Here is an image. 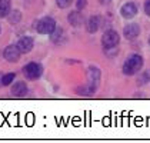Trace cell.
Masks as SVG:
<instances>
[{
    "instance_id": "cell-8",
    "label": "cell",
    "mask_w": 150,
    "mask_h": 143,
    "mask_svg": "<svg viewBox=\"0 0 150 143\" xmlns=\"http://www.w3.org/2000/svg\"><path fill=\"white\" fill-rule=\"evenodd\" d=\"M19 50H20V53H29V52H32V49H33V39L32 37H22L19 42H17V45H16Z\"/></svg>"
},
{
    "instance_id": "cell-21",
    "label": "cell",
    "mask_w": 150,
    "mask_h": 143,
    "mask_svg": "<svg viewBox=\"0 0 150 143\" xmlns=\"http://www.w3.org/2000/svg\"><path fill=\"white\" fill-rule=\"evenodd\" d=\"M99 1H100L102 4H109V3H110L112 0H99Z\"/></svg>"
},
{
    "instance_id": "cell-9",
    "label": "cell",
    "mask_w": 150,
    "mask_h": 143,
    "mask_svg": "<svg viewBox=\"0 0 150 143\" xmlns=\"http://www.w3.org/2000/svg\"><path fill=\"white\" fill-rule=\"evenodd\" d=\"M87 79H89V84H92L94 87H97V84L100 82V70L97 67H89L87 69Z\"/></svg>"
},
{
    "instance_id": "cell-11",
    "label": "cell",
    "mask_w": 150,
    "mask_h": 143,
    "mask_svg": "<svg viewBox=\"0 0 150 143\" xmlns=\"http://www.w3.org/2000/svg\"><path fill=\"white\" fill-rule=\"evenodd\" d=\"M100 17L99 16H92L90 19H89V22H87V32L89 33H96L97 30H99V27H100Z\"/></svg>"
},
{
    "instance_id": "cell-6",
    "label": "cell",
    "mask_w": 150,
    "mask_h": 143,
    "mask_svg": "<svg viewBox=\"0 0 150 143\" xmlns=\"http://www.w3.org/2000/svg\"><path fill=\"white\" fill-rule=\"evenodd\" d=\"M120 13H122V16H123L125 19H132V17H134V16L137 14V6H136L134 3L129 1V3L122 6Z\"/></svg>"
},
{
    "instance_id": "cell-12",
    "label": "cell",
    "mask_w": 150,
    "mask_h": 143,
    "mask_svg": "<svg viewBox=\"0 0 150 143\" xmlns=\"http://www.w3.org/2000/svg\"><path fill=\"white\" fill-rule=\"evenodd\" d=\"M27 93V86L23 82H17V83L13 84L12 87V95L14 96H24Z\"/></svg>"
},
{
    "instance_id": "cell-22",
    "label": "cell",
    "mask_w": 150,
    "mask_h": 143,
    "mask_svg": "<svg viewBox=\"0 0 150 143\" xmlns=\"http://www.w3.org/2000/svg\"><path fill=\"white\" fill-rule=\"evenodd\" d=\"M149 45H150V37H149Z\"/></svg>"
},
{
    "instance_id": "cell-1",
    "label": "cell",
    "mask_w": 150,
    "mask_h": 143,
    "mask_svg": "<svg viewBox=\"0 0 150 143\" xmlns=\"http://www.w3.org/2000/svg\"><path fill=\"white\" fill-rule=\"evenodd\" d=\"M142 67H143V57L140 55H132L127 57L123 64V73L127 76H132V74H136Z\"/></svg>"
},
{
    "instance_id": "cell-13",
    "label": "cell",
    "mask_w": 150,
    "mask_h": 143,
    "mask_svg": "<svg viewBox=\"0 0 150 143\" xmlns=\"http://www.w3.org/2000/svg\"><path fill=\"white\" fill-rule=\"evenodd\" d=\"M96 89H97V87H94V86L87 83V84H84V86H81V87H77V89H76V93H77V95H81V96H90L96 92Z\"/></svg>"
},
{
    "instance_id": "cell-5",
    "label": "cell",
    "mask_w": 150,
    "mask_h": 143,
    "mask_svg": "<svg viewBox=\"0 0 150 143\" xmlns=\"http://www.w3.org/2000/svg\"><path fill=\"white\" fill-rule=\"evenodd\" d=\"M20 50L17 46H14V45H10V46H7V47L3 50V57L7 60V62H10V63H14V62H17L19 57H20Z\"/></svg>"
},
{
    "instance_id": "cell-20",
    "label": "cell",
    "mask_w": 150,
    "mask_h": 143,
    "mask_svg": "<svg viewBox=\"0 0 150 143\" xmlns=\"http://www.w3.org/2000/svg\"><path fill=\"white\" fill-rule=\"evenodd\" d=\"M144 12H146V14L150 17V0H147V1L144 3Z\"/></svg>"
},
{
    "instance_id": "cell-4",
    "label": "cell",
    "mask_w": 150,
    "mask_h": 143,
    "mask_svg": "<svg viewBox=\"0 0 150 143\" xmlns=\"http://www.w3.org/2000/svg\"><path fill=\"white\" fill-rule=\"evenodd\" d=\"M119 40H120V37H119L117 32L107 30L103 35V37H102V45H103L104 49H113L119 45Z\"/></svg>"
},
{
    "instance_id": "cell-14",
    "label": "cell",
    "mask_w": 150,
    "mask_h": 143,
    "mask_svg": "<svg viewBox=\"0 0 150 143\" xmlns=\"http://www.w3.org/2000/svg\"><path fill=\"white\" fill-rule=\"evenodd\" d=\"M10 0H0V17H4L10 13Z\"/></svg>"
},
{
    "instance_id": "cell-2",
    "label": "cell",
    "mask_w": 150,
    "mask_h": 143,
    "mask_svg": "<svg viewBox=\"0 0 150 143\" xmlns=\"http://www.w3.org/2000/svg\"><path fill=\"white\" fill-rule=\"evenodd\" d=\"M42 73H43V67H42L39 63L30 62V63H27V64L23 66V74H24V77L29 79V80L39 79V77L42 76Z\"/></svg>"
},
{
    "instance_id": "cell-16",
    "label": "cell",
    "mask_w": 150,
    "mask_h": 143,
    "mask_svg": "<svg viewBox=\"0 0 150 143\" xmlns=\"http://www.w3.org/2000/svg\"><path fill=\"white\" fill-rule=\"evenodd\" d=\"M14 79H16V73H6V74H3L1 76V86H9V84H12L14 82Z\"/></svg>"
},
{
    "instance_id": "cell-17",
    "label": "cell",
    "mask_w": 150,
    "mask_h": 143,
    "mask_svg": "<svg viewBox=\"0 0 150 143\" xmlns=\"http://www.w3.org/2000/svg\"><path fill=\"white\" fill-rule=\"evenodd\" d=\"M7 17H9V22L10 23H19L20 22V19H22V13L19 12V10H12V12L7 14Z\"/></svg>"
},
{
    "instance_id": "cell-18",
    "label": "cell",
    "mask_w": 150,
    "mask_h": 143,
    "mask_svg": "<svg viewBox=\"0 0 150 143\" xmlns=\"http://www.w3.org/2000/svg\"><path fill=\"white\" fill-rule=\"evenodd\" d=\"M56 3H57V6L60 9H66L73 3V0H56Z\"/></svg>"
},
{
    "instance_id": "cell-10",
    "label": "cell",
    "mask_w": 150,
    "mask_h": 143,
    "mask_svg": "<svg viewBox=\"0 0 150 143\" xmlns=\"http://www.w3.org/2000/svg\"><path fill=\"white\" fill-rule=\"evenodd\" d=\"M67 20H69V23L71 26H80L83 23V14L80 13V10H77V12H71L69 13V16H67Z\"/></svg>"
},
{
    "instance_id": "cell-3",
    "label": "cell",
    "mask_w": 150,
    "mask_h": 143,
    "mask_svg": "<svg viewBox=\"0 0 150 143\" xmlns=\"http://www.w3.org/2000/svg\"><path fill=\"white\" fill-rule=\"evenodd\" d=\"M56 29V22L53 17H43L39 20V23L36 24V30L40 33V35H50L53 30Z\"/></svg>"
},
{
    "instance_id": "cell-19",
    "label": "cell",
    "mask_w": 150,
    "mask_h": 143,
    "mask_svg": "<svg viewBox=\"0 0 150 143\" xmlns=\"http://www.w3.org/2000/svg\"><path fill=\"white\" fill-rule=\"evenodd\" d=\"M86 4H87V0H76V7H77V10H83V9L86 7Z\"/></svg>"
},
{
    "instance_id": "cell-15",
    "label": "cell",
    "mask_w": 150,
    "mask_h": 143,
    "mask_svg": "<svg viewBox=\"0 0 150 143\" xmlns=\"http://www.w3.org/2000/svg\"><path fill=\"white\" fill-rule=\"evenodd\" d=\"M62 37H63V30L56 26V29L50 33V40L53 42V43H60V40H62Z\"/></svg>"
},
{
    "instance_id": "cell-7",
    "label": "cell",
    "mask_w": 150,
    "mask_h": 143,
    "mask_svg": "<svg viewBox=\"0 0 150 143\" xmlns=\"http://www.w3.org/2000/svg\"><path fill=\"white\" fill-rule=\"evenodd\" d=\"M123 35H125V37H126L127 40H134V39L140 35V27H139V24H136V23L127 24L126 27L123 29Z\"/></svg>"
}]
</instances>
